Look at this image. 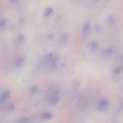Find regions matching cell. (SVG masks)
Masks as SVG:
<instances>
[{
	"mask_svg": "<svg viewBox=\"0 0 123 123\" xmlns=\"http://www.w3.org/2000/svg\"><path fill=\"white\" fill-rule=\"evenodd\" d=\"M24 58L23 57L20 56L18 57L15 61V64L18 67H21L24 63Z\"/></svg>",
	"mask_w": 123,
	"mask_h": 123,
	"instance_id": "1",
	"label": "cell"
},
{
	"mask_svg": "<svg viewBox=\"0 0 123 123\" xmlns=\"http://www.w3.org/2000/svg\"><path fill=\"white\" fill-rule=\"evenodd\" d=\"M113 49L111 48H108L103 51V56L104 57H107L111 55L113 53Z\"/></svg>",
	"mask_w": 123,
	"mask_h": 123,
	"instance_id": "2",
	"label": "cell"
},
{
	"mask_svg": "<svg viewBox=\"0 0 123 123\" xmlns=\"http://www.w3.org/2000/svg\"><path fill=\"white\" fill-rule=\"evenodd\" d=\"M25 39V36L23 34H20L16 40V43L18 45H21Z\"/></svg>",
	"mask_w": 123,
	"mask_h": 123,
	"instance_id": "3",
	"label": "cell"
},
{
	"mask_svg": "<svg viewBox=\"0 0 123 123\" xmlns=\"http://www.w3.org/2000/svg\"><path fill=\"white\" fill-rule=\"evenodd\" d=\"M108 105V102L106 100H102L100 101L98 103L99 107L101 108H104L107 106Z\"/></svg>",
	"mask_w": 123,
	"mask_h": 123,
	"instance_id": "4",
	"label": "cell"
},
{
	"mask_svg": "<svg viewBox=\"0 0 123 123\" xmlns=\"http://www.w3.org/2000/svg\"><path fill=\"white\" fill-rule=\"evenodd\" d=\"M10 93L9 91L5 92L4 93H3L2 95V96H1V101H4L7 100L8 98L10 96Z\"/></svg>",
	"mask_w": 123,
	"mask_h": 123,
	"instance_id": "5",
	"label": "cell"
},
{
	"mask_svg": "<svg viewBox=\"0 0 123 123\" xmlns=\"http://www.w3.org/2000/svg\"><path fill=\"white\" fill-rule=\"evenodd\" d=\"M90 49L92 50H95L97 49L98 45L97 43L95 41H92L91 42L89 45Z\"/></svg>",
	"mask_w": 123,
	"mask_h": 123,
	"instance_id": "6",
	"label": "cell"
},
{
	"mask_svg": "<svg viewBox=\"0 0 123 123\" xmlns=\"http://www.w3.org/2000/svg\"><path fill=\"white\" fill-rule=\"evenodd\" d=\"M58 57H55L52 61L51 65V67L53 69H55L57 67L56 61L58 60Z\"/></svg>",
	"mask_w": 123,
	"mask_h": 123,
	"instance_id": "7",
	"label": "cell"
},
{
	"mask_svg": "<svg viewBox=\"0 0 123 123\" xmlns=\"http://www.w3.org/2000/svg\"><path fill=\"white\" fill-rule=\"evenodd\" d=\"M107 23L109 25H111L113 23L114 20L113 17L111 15H109L107 17Z\"/></svg>",
	"mask_w": 123,
	"mask_h": 123,
	"instance_id": "8",
	"label": "cell"
},
{
	"mask_svg": "<svg viewBox=\"0 0 123 123\" xmlns=\"http://www.w3.org/2000/svg\"><path fill=\"white\" fill-rule=\"evenodd\" d=\"M6 19L5 18H2L0 20V28H3L5 26L6 24Z\"/></svg>",
	"mask_w": 123,
	"mask_h": 123,
	"instance_id": "9",
	"label": "cell"
},
{
	"mask_svg": "<svg viewBox=\"0 0 123 123\" xmlns=\"http://www.w3.org/2000/svg\"><path fill=\"white\" fill-rule=\"evenodd\" d=\"M53 10L52 8L49 7L47 8L44 13V16L46 17L50 15L53 12Z\"/></svg>",
	"mask_w": 123,
	"mask_h": 123,
	"instance_id": "10",
	"label": "cell"
},
{
	"mask_svg": "<svg viewBox=\"0 0 123 123\" xmlns=\"http://www.w3.org/2000/svg\"><path fill=\"white\" fill-rule=\"evenodd\" d=\"M90 24L88 22L85 23L83 26V31L85 32H87L90 29Z\"/></svg>",
	"mask_w": 123,
	"mask_h": 123,
	"instance_id": "11",
	"label": "cell"
},
{
	"mask_svg": "<svg viewBox=\"0 0 123 123\" xmlns=\"http://www.w3.org/2000/svg\"><path fill=\"white\" fill-rule=\"evenodd\" d=\"M43 117L47 119H51L52 118V116L51 114L48 112L44 113V114Z\"/></svg>",
	"mask_w": 123,
	"mask_h": 123,
	"instance_id": "12",
	"label": "cell"
},
{
	"mask_svg": "<svg viewBox=\"0 0 123 123\" xmlns=\"http://www.w3.org/2000/svg\"><path fill=\"white\" fill-rule=\"evenodd\" d=\"M122 70V67H118L115 69L114 72L116 74H118V73H120Z\"/></svg>",
	"mask_w": 123,
	"mask_h": 123,
	"instance_id": "13",
	"label": "cell"
},
{
	"mask_svg": "<svg viewBox=\"0 0 123 123\" xmlns=\"http://www.w3.org/2000/svg\"><path fill=\"white\" fill-rule=\"evenodd\" d=\"M62 41L63 42H66L67 41L68 39V37L66 34H63V35H62Z\"/></svg>",
	"mask_w": 123,
	"mask_h": 123,
	"instance_id": "14",
	"label": "cell"
},
{
	"mask_svg": "<svg viewBox=\"0 0 123 123\" xmlns=\"http://www.w3.org/2000/svg\"><path fill=\"white\" fill-rule=\"evenodd\" d=\"M59 101V98L58 97H55L52 99V103L53 104L56 105Z\"/></svg>",
	"mask_w": 123,
	"mask_h": 123,
	"instance_id": "15",
	"label": "cell"
},
{
	"mask_svg": "<svg viewBox=\"0 0 123 123\" xmlns=\"http://www.w3.org/2000/svg\"><path fill=\"white\" fill-rule=\"evenodd\" d=\"M37 88V87L36 86H34L32 87L31 89V94H34L36 91Z\"/></svg>",
	"mask_w": 123,
	"mask_h": 123,
	"instance_id": "16",
	"label": "cell"
},
{
	"mask_svg": "<svg viewBox=\"0 0 123 123\" xmlns=\"http://www.w3.org/2000/svg\"><path fill=\"white\" fill-rule=\"evenodd\" d=\"M52 57H53V54L51 52V53H49L47 55L46 57L47 60H51L52 59Z\"/></svg>",
	"mask_w": 123,
	"mask_h": 123,
	"instance_id": "17",
	"label": "cell"
},
{
	"mask_svg": "<svg viewBox=\"0 0 123 123\" xmlns=\"http://www.w3.org/2000/svg\"><path fill=\"white\" fill-rule=\"evenodd\" d=\"M29 118H25L22 119L21 121L18 123H27L29 121Z\"/></svg>",
	"mask_w": 123,
	"mask_h": 123,
	"instance_id": "18",
	"label": "cell"
},
{
	"mask_svg": "<svg viewBox=\"0 0 123 123\" xmlns=\"http://www.w3.org/2000/svg\"><path fill=\"white\" fill-rule=\"evenodd\" d=\"M94 27H95V29L96 31H98V32L100 31V26L98 25V24H96V25H95Z\"/></svg>",
	"mask_w": 123,
	"mask_h": 123,
	"instance_id": "19",
	"label": "cell"
},
{
	"mask_svg": "<svg viewBox=\"0 0 123 123\" xmlns=\"http://www.w3.org/2000/svg\"><path fill=\"white\" fill-rule=\"evenodd\" d=\"M25 22V18L24 17H23V16H21L20 18V22L21 24H23Z\"/></svg>",
	"mask_w": 123,
	"mask_h": 123,
	"instance_id": "20",
	"label": "cell"
},
{
	"mask_svg": "<svg viewBox=\"0 0 123 123\" xmlns=\"http://www.w3.org/2000/svg\"><path fill=\"white\" fill-rule=\"evenodd\" d=\"M53 38H54V36H53V34H49V35H48V38L49 39L51 40V39H53Z\"/></svg>",
	"mask_w": 123,
	"mask_h": 123,
	"instance_id": "21",
	"label": "cell"
},
{
	"mask_svg": "<svg viewBox=\"0 0 123 123\" xmlns=\"http://www.w3.org/2000/svg\"><path fill=\"white\" fill-rule=\"evenodd\" d=\"M10 108L11 109H13L14 108V105L13 104H11V105L10 106Z\"/></svg>",
	"mask_w": 123,
	"mask_h": 123,
	"instance_id": "22",
	"label": "cell"
},
{
	"mask_svg": "<svg viewBox=\"0 0 123 123\" xmlns=\"http://www.w3.org/2000/svg\"><path fill=\"white\" fill-rule=\"evenodd\" d=\"M11 2H12L15 3L17 2V1H16V0H12V1H11Z\"/></svg>",
	"mask_w": 123,
	"mask_h": 123,
	"instance_id": "23",
	"label": "cell"
}]
</instances>
